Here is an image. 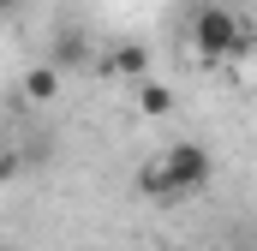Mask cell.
<instances>
[{"label":"cell","mask_w":257,"mask_h":251,"mask_svg":"<svg viewBox=\"0 0 257 251\" xmlns=\"http://www.w3.org/2000/svg\"><path fill=\"white\" fill-rule=\"evenodd\" d=\"M209 174H215V162H209L203 144H174V150H162L156 162L138 168V191H150V197H180V191L209 186Z\"/></svg>","instance_id":"obj_1"},{"label":"cell","mask_w":257,"mask_h":251,"mask_svg":"<svg viewBox=\"0 0 257 251\" xmlns=\"http://www.w3.org/2000/svg\"><path fill=\"white\" fill-rule=\"evenodd\" d=\"M138 108H144V114H168V108H174V96L150 78V84H138Z\"/></svg>","instance_id":"obj_5"},{"label":"cell","mask_w":257,"mask_h":251,"mask_svg":"<svg viewBox=\"0 0 257 251\" xmlns=\"http://www.w3.org/2000/svg\"><path fill=\"white\" fill-rule=\"evenodd\" d=\"M245 18L239 12H227V6H197L192 12V48L203 60H233V54H245Z\"/></svg>","instance_id":"obj_2"},{"label":"cell","mask_w":257,"mask_h":251,"mask_svg":"<svg viewBox=\"0 0 257 251\" xmlns=\"http://www.w3.org/2000/svg\"><path fill=\"white\" fill-rule=\"evenodd\" d=\"M18 6H24V0H6V12H18Z\"/></svg>","instance_id":"obj_6"},{"label":"cell","mask_w":257,"mask_h":251,"mask_svg":"<svg viewBox=\"0 0 257 251\" xmlns=\"http://www.w3.org/2000/svg\"><path fill=\"white\" fill-rule=\"evenodd\" d=\"M102 78H138V84H150V48L144 42H120V48H108L102 60H96Z\"/></svg>","instance_id":"obj_3"},{"label":"cell","mask_w":257,"mask_h":251,"mask_svg":"<svg viewBox=\"0 0 257 251\" xmlns=\"http://www.w3.org/2000/svg\"><path fill=\"white\" fill-rule=\"evenodd\" d=\"M24 90H30L36 102H54V90H60V72H54V66H36V72L24 78Z\"/></svg>","instance_id":"obj_4"}]
</instances>
